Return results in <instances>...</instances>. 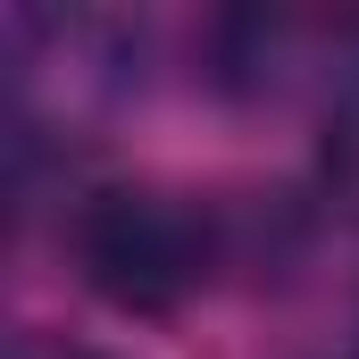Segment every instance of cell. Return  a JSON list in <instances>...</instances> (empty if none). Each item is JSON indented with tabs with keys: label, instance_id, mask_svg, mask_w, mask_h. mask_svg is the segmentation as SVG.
Instances as JSON below:
<instances>
[{
	"label": "cell",
	"instance_id": "obj_3",
	"mask_svg": "<svg viewBox=\"0 0 359 359\" xmlns=\"http://www.w3.org/2000/svg\"><path fill=\"white\" fill-rule=\"evenodd\" d=\"M309 201L359 234V67L318 109V151H309Z\"/></svg>",
	"mask_w": 359,
	"mask_h": 359
},
{
	"label": "cell",
	"instance_id": "obj_4",
	"mask_svg": "<svg viewBox=\"0 0 359 359\" xmlns=\"http://www.w3.org/2000/svg\"><path fill=\"white\" fill-rule=\"evenodd\" d=\"M8 359H117V351H100L84 334H59V326H25V334L8 343Z\"/></svg>",
	"mask_w": 359,
	"mask_h": 359
},
{
	"label": "cell",
	"instance_id": "obj_5",
	"mask_svg": "<svg viewBox=\"0 0 359 359\" xmlns=\"http://www.w3.org/2000/svg\"><path fill=\"white\" fill-rule=\"evenodd\" d=\"M334 359H359V343H351V351H334Z\"/></svg>",
	"mask_w": 359,
	"mask_h": 359
},
{
	"label": "cell",
	"instance_id": "obj_2",
	"mask_svg": "<svg viewBox=\"0 0 359 359\" xmlns=\"http://www.w3.org/2000/svg\"><path fill=\"white\" fill-rule=\"evenodd\" d=\"M359 67V17H309V8H226L201 25V76L209 92L276 109V100H334V84Z\"/></svg>",
	"mask_w": 359,
	"mask_h": 359
},
{
	"label": "cell",
	"instance_id": "obj_1",
	"mask_svg": "<svg viewBox=\"0 0 359 359\" xmlns=\"http://www.w3.org/2000/svg\"><path fill=\"white\" fill-rule=\"evenodd\" d=\"M59 251L100 309L168 326L201 292L234 276V217L226 192L168 176H84L59 209Z\"/></svg>",
	"mask_w": 359,
	"mask_h": 359
}]
</instances>
